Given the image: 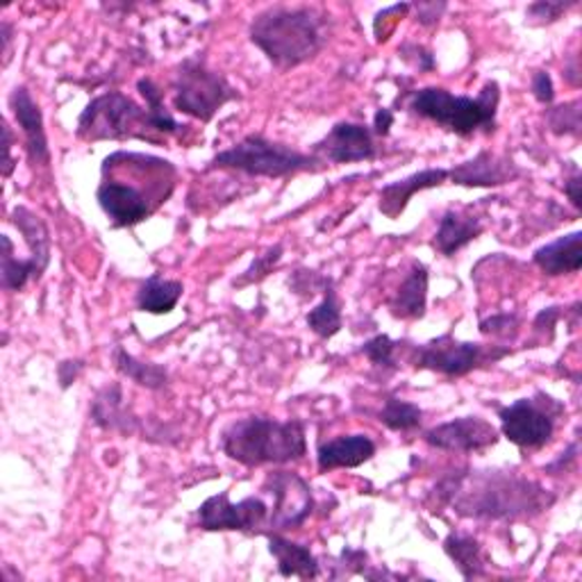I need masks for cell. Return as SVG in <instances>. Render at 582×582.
Listing matches in <instances>:
<instances>
[{"instance_id": "obj_41", "label": "cell", "mask_w": 582, "mask_h": 582, "mask_svg": "<svg viewBox=\"0 0 582 582\" xmlns=\"http://www.w3.org/2000/svg\"><path fill=\"white\" fill-rule=\"evenodd\" d=\"M392 126H394V112L392 110L383 107L376 112V116H373V133H376L378 137H387Z\"/></svg>"}, {"instance_id": "obj_31", "label": "cell", "mask_w": 582, "mask_h": 582, "mask_svg": "<svg viewBox=\"0 0 582 582\" xmlns=\"http://www.w3.org/2000/svg\"><path fill=\"white\" fill-rule=\"evenodd\" d=\"M422 419H424L422 407L407 403V401H401V398H387L381 412V422L389 430H401V433L419 428Z\"/></svg>"}, {"instance_id": "obj_15", "label": "cell", "mask_w": 582, "mask_h": 582, "mask_svg": "<svg viewBox=\"0 0 582 582\" xmlns=\"http://www.w3.org/2000/svg\"><path fill=\"white\" fill-rule=\"evenodd\" d=\"M519 176V166L510 157L489 150H480L476 157L448 169V180L460 187H501Z\"/></svg>"}, {"instance_id": "obj_25", "label": "cell", "mask_w": 582, "mask_h": 582, "mask_svg": "<svg viewBox=\"0 0 582 582\" xmlns=\"http://www.w3.org/2000/svg\"><path fill=\"white\" fill-rule=\"evenodd\" d=\"M183 282L166 280L159 273H153L137 291V308L148 314H169L183 299Z\"/></svg>"}, {"instance_id": "obj_6", "label": "cell", "mask_w": 582, "mask_h": 582, "mask_svg": "<svg viewBox=\"0 0 582 582\" xmlns=\"http://www.w3.org/2000/svg\"><path fill=\"white\" fill-rule=\"evenodd\" d=\"M146 131H155L148 107L137 105L121 92L94 98L77 118V137L85 142L150 139Z\"/></svg>"}, {"instance_id": "obj_17", "label": "cell", "mask_w": 582, "mask_h": 582, "mask_svg": "<svg viewBox=\"0 0 582 582\" xmlns=\"http://www.w3.org/2000/svg\"><path fill=\"white\" fill-rule=\"evenodd\" d=\"M376 455V444L366 435H344L335 437L319 446L316 450V463L319 471H332V469H355L371 457Z\"/></svg>"}, {"instance_id": "obj_11", "label": "cell", "mask_w": 582, "mask_h": 582, "mask_svg": "<svg viewBox=\"0 0 582 582\" xmlns=\"http://www.w3.org/2000/svg\"><path fill=\"white\" fill-rule=\"evenodd\" d=\"M271 508L260 496L243 498L241 503H232L228 491L210 496L198 508V526L207 532L239 530V532H264L269 528Z\"/></svg>"}, {"instance_id": "obj_4", "label": "cell", "mask_w": 582, "mask_h": 582, "mask_svg": "<svg viewBox=\"0 0 582 582\" xmlns=\"http://www.w3.org/2000/svg\"><path fill=\"white\" fill-rule=\"evenodd\" d=\"M501 103V87L496 80L485 82L478 98L469 96H453L448 90L441 87H424L412 94L409 110L424 118L435 121L437 126L469 137L478 128L491 133L496 128V112Z\"/></svg>"}, {"instance_id": "obj_43", "label": "cell", "mask_w": 582, "mask_h": 582, "mask_svg": "<svg viewBox=\"0 0 582 582\" xmlns=\"http://www.w3.org/2000/svg\"><path fill=\"white\" fill-rule=\"evenodd\" d=\"M405 46H407V51H412L414 55H417L412 62L417 64L422 71H433L435 69V60H433V53L428 49L417 46V44H405Z\"/></svg>"}, {"instance_id": "obj_19", "label": "cell", "mask_w": 582, "mask_h": 582, "mask_svg": "<svg viewBox=\"0 0 582 582\" xmlns=\"http://www.w3.org/2000/svg\"><path fill=\"white\" fill-rule=\"evenodd\" d=\"M92 422L107 433L133 435L139 426L135 414L123 403V387L112 383L103 387L92 403Z\"/></svg>"}, {"instance_id": "obj_8", "label": "cell", "mask_w": 582, "mask_h": 582, "mask_svg": "<svg viewBox=\"0 0 582 582\" xmlns=\"http://www.w3.org/2000/svg\"><path fill=\"white\" fill-rule=\"evenodd\" d=\"M562 412L564 407L555 398L537 392L534 398H519L498 409V419H501V430L508 441L534 450L553 439L555 422Z\"/></svg>"}, {"instance_id": "obj_44", "label": "cell", "mask_w": 582, "mask_h": 582, "mask_svg": "<svg viewBox=\"0 0 582 582\" xmlns=\"http://www.w3.org/2000/svg\"><path fill=\"white\" fill-rule=\"evenodd\" d=\"M3 135H6V144H3V150H6V162H3V176L10 178L12 172H14V159H12V131H10V123H6L3 126Z\"/></svg>"}, {"instance_id": "obj_33", "label": "cell", "mask_w": 582, "mask_h": 582, "mask_svg": "<svg viewBox=\"0 0 582 582\" xmlns=\"http://www.w3.org/2000/svg\"><path fill=\"white\" fill-rule=\"evenodd\" d=\"M282 251H284L282 243H276V246H271L269 251H267V253H262V256H258V258L253 260V264L248 267V269L243 271V276H241L239 280H235L232 284L241 289V287L256 284V282L264 280V278H267V276L273 271V267L280 262V258H282Z\"/></svg>"}, {"instance_id": "obj_39", "label": "cell", "mask_w": 582, "mask_h": 582, "mask_svg": "<svg viewBox=\"0 0 582 582\" xmlns=\"http://www.w3.org/2000/svg\"><path fill=\"white\" fill-rule=\"evenodd\" d=\"M82 368H85V362L82 360H64L58 364V381L62 389H69L77 378Z\"/></svg>"}, {"instance_id": "obj_29", "label": "cell", "mask_w": 582, "mask_h": 582, "mask_svg": "<svg viewBox=\"0 0 582 582\" xmlns=\"http://www.w3.org/2000/svg\"><path fill=\"white\" fill-rule=\"evenodd\" d=\"M3 289L8 291H21L28 280H39L41 273L32 264V260H17L14 258V246L8 235H3Z\"/></svg>"}, {"instance_id": "obj_12", "label": "cell", "mask_w": 582, "mask_h": 582, "mask_svg": "<svg viewBox=\"0 0 582 582\" xmlns=\"http://www.w3.org/2000/svg\"><path fill=\"white\" fill-rule=\"evenodd\" d=\"M264 493L273 498L269 515V528L273 530H294L308 521L314 508L310 485L291 471H276L267 476Z\"/></svg>"}, {"instance_id": "obj_37", "label": "cell", "mask_w": 582, "mask_h": 582, "mask_svg": "<svg viewBox=\"0 0 582 582\" xmlns=\"http://www.w3.org/2000/svg\"><path fill=\"white\" fill-rule=\"evenodd\" d=\"M562 319V308H547L539 312L532 321V330H534V335L542 337L544 342H553L555 340V325L558 321Z\"/></svg>"}, {"instance_id": "obj_1", "label": "cell", "mask_w": 582, "mask_h": 582, "mask_svg": "<svg viewBox=\"0 0 582 582\" xmlns=\"http://www.w3.org/2000/svg\"><path fill=\"white\" fill-rule=\"evenodd\" d=\"M253 44L282 71L305 64L325 46V17L310 8H269L251 23Z\"/></svg>"}, {"instance_id": "obj_22", "label": "cell", "mask_w": 582, "mask_h": 582, "mask_svg": "<svg viewBox=\"0 0 582 582\" xmlns=\"http://www.w3.org/2000/svg\"><path fill=\"white\" fill-rule=\"evenodd\" d=\"M482 230L485 226L480 224V219L463 215L457 210H448L439 221V230L435 235V248L444 258H453L460 248L478 239Z\"/></svg>"}, {"instance_id": "obj_23", "label": "cell", "mask_w": 582, "mask_h": 582, "mask_svg": "<svg viewBox=\"0 0 582 582\" xmlns=\"http://www.w3.org/2000/svg\"><path fill=\"white\" fill-rule=\"evenodd\" d=\"M267 537H269V551L278 560L280 575L301 578V580H310L319 575V562L308 547L289 542V539L271 532H267Z\"/></svg>"}, {"instance_id": "obj_24", "label": "cell", "mask_w": 582, "mask_h": 582, "mask_svg": "<svg viewBox=\"0 0 582 582\" xmlns=\"http://www.w3.org/2000/svg\"><path fill=\"white\" fill-rule=\"evenodd\" d=\"M12 221L19 228V232L23 235L28 248H30V260L34 262V267L44 273L49 262H51V235L46 224L41 221L34 212H30L28 207L19 205L14 207L12 212Z\"/></svg>"}, {"instance_id": "obj_27", "label": "cell", "mask_w": 582, "mask_h": 582, "mask_svg": "<svg viewBox=\"0 0 582 582\" xmlns=\"http://www.w3.org/2000/svg\"><path fill=\"white\" fill-rule=\"evenodd\" d=\"M308 325L314 335H319L323 340L335 337L337 332L342 330V305H340L337 291H335V284H332V280H325L323 301L314 310H310Z\"/></svg>"}, {"instance_id": "obj_9", "label": "cell", "mask_w": 582, "mask_h": 582, "mask_svg": "<svg viewBox=\"0 0 582 582\" xmlns=\"http://www.w3.org/2000/svg\"><path fill=\"white\" fill-rule=\"evenodd\" d=\"M510 355V349L485 346L474 342H457L450 332L446 335L417 346L412 351V364L417 368H430L450 378H460L482 364H493Z\"/></svg>"}, {"instance_id": "obj_16", "label": "cell", "mask_w": 582, "mask_h": 582, "mask_svg": "<svg viewBox=\"0 0 582 582\" xmlns=\"http://www.w3.org/2000/svg\"><path fill=\"white\" fill-rule=\"evenodd\" d=\"M10 107L12 114L19 123V128L23 131L25 137V150L30 162L37 166H46L51 162V150H49V139L44 131V114H41L39 105L30 96L28 87H17L10 96Z\"/></svg>"}, {"instance_id": "obj_42", "label": "cell", "mask_w": 582, "mask_h": 582, "mask_svg": "<svg viewBox=\"0 0 582 582\" xmlns=\"http://www.w3.org/2000/svg\"><path fill=\"white\" fill-rule=\"evenodd\" d=\"M580 187H582V178H580V174H578V169H575L573 176L564 183V194L569 196V200H571V205L575 207V210H580V207H582V194H580Z\"/></svg>"}, {"instance_id": "obj_40", "label": "cell", "mask_w": 582, "mask_h": 582, "mask_svg": "<svg viewBox=\"0 0 582 582\" xmlns=\"http://www.w3.org/2000/svg\"><path fill=\"white\" fill-rule=\"evenodd\" d=\"M412 8L417 10L422 25H435L441 19V14H444L446 3H417V6H412Z\"/></svg>"}, {"instance_id": "obj_13", "label": "cell", "mask_w": 582, "mask_h": 582, "mask_svg": "<svg viewBox=\"0 0 582 582\" xmlns=\"http://www.w3.org/2000/svg\"><path fill=\"white\" fill-rule=\"evenodd\" d=\"M426 444L453 453H480L498 441V430L480 417H460L424 433Z\"/></svg>"}, {"instance_id": "obj_38", "label": "cell", "mask_w": 582, "mask_h": 582, "mask_svg": "<svg viewBox=\"0 0 582 582\" xmlns=\"http://www.w3.org/2000/svg\"><path fill=\"white\" fill-rule=\"evenodd\" d=\"M532 96L542 103L551 105L555 98V87H553V77L547 71H534L532 73Z\"/></svg>"}, {"instance_id": "obj_5", "label": "cell", "mask_w": 582, "mask_h": 582, "mask_svg": "<svg viewBox=\"0 0 582 582\" xmlns=\"http://www.w3.org/2000/svg\"><path fill=\"white\" fill-rule=\"evenodd\" d=\"M321 164L316 155L299 153L260 135H248L232 148L215 155L210 169H235L260 178H287L301 172H319Z\"/></svg>"}, {"instance_id": "obj_30", "label": "cell", "mask_w": 582, "mask_h": 582, "mask_svg": "<svg viewBox=\"0 0 582 582\" xmlns=\"http://www.w3.org/2000/svg\"><path fill=\"white\" fill-rule=\"evenodd\" d=\"M137 90L139 94L146 98V107L150 112V121H153V128L155 133H164V135H172L176 133L180 126L178 121L172 116V112L164 107V96L162 92L157 90L155 82L150 77H142L137 82Z\"/></svg>"}, {"instance_id": "obj_45", "label": "cell", "mask_w": 582, "mask_h": 582, "mask_svg": "<svg viewBox=\"0 0 582 582\" xmlns=\"http://www.w3.org/2000/svg\"><path fill=\"white\" fill-rule=\"evenodd\" d=\"M0 37H3V55H6V66H8L10 58H12V39H14L12 23H8V21L0 23Z\"/></svg>"}, {"instance_id": "obj_10", "label": "cell", "mask_w": 582, "mask_h": 582, "mask_svg": "<svg viewBox=\"0 0 582 582\" xmlns=\"http://www.w3.org/2000/svg\"><path fill=\"white\" fill-rule=\"evenodd\" d=\"M114 159L118 162L116 155H114ZM96 198H98L101 210L112 221V228H133L142 221H146L162 205L153 196L144 194L137 185H133V178L131 180L123 178L118 172L110 169V166H105V164H103V183L98 187Z\"/></svg>"}, {"instance_id": "obj_34", "label": "cell", "mask_w": 582, "mask_h": 582, "mask_svg": "<svg viewBox=\"0 0 582 582\" xmlns=\"http://www.w3.org/2000/svg\"><path fill=\"white\" fill-rule=\"evenodd\" d=\"M573 6L575 0H569V3H564V0H539V3H532L526 10V17L530 25H551Z\"/></svg>"}, {"instance_id": "obj_2", "label": "cell", "mask_w": 582, "mask_h": 582, "mask_svg": "<svg viewBox=\"0 0 582 582\" xmlns=\"http://www.w3.org/2000/svg\"><path fill=\"white\" fill-rule=\"evenodd\" d=\"M463 517L519 519L542 515L555 503V496L526 478L487 471L474 478V489H457L450 501Z\"/></svg>"}, {"instance_id": "obj_18", "label": "cell", "mask_w": 582, "mask_h": 582, "mask_svg": "<svg viewBox=\"0 0 582 582\" xmlns=\"http://www.w3.org/2000/svg\"><path fill=\"white\" fill-rule=\"evenodd\" d=\"M448 180V169H424L419 174H414L405 180H398V183H389L381 189L378 198V207L381 212L396 221L403 212L405 207L409 202V198L417 194V191H424V189H435V187H441L444 183Z\"/></svg>"}, {"instance_id": "obj_36", "label": "cell", "mask_w": 582, "mask_h": 582, "mask_svg": "<svg viewBox=\"0 0 582 582\" xmlns=\"http://www.w3.org/2000/svg\"><path fill=\"white\" fill-rule=\"evenodd\" d=\"M396 342L387 335H378L368 340L364 346H362V355H366L373 364L376 366H396L394 364V353H396Z\"/></svg>"}, {"instance_id": "obj_28", "label": "cell", "mask_w": 582, "mask_h": 582, "mask_svg": "<svg viewBox=\"0 0 582 582\" xmlns=\"http://www.w3.org/2000/svg\"><path fill=\"white\" fill-rule=\"evenodd\" d=\"M444 551L455 562V567H457V571L463 573V578L471 580V578L482 575V569H485L482 551H480V544L476 542L474 537L453 532L444 539Z\"/></svg>"}, {"instance_id": "obj_35", "label": "cell", "mask_w": 582, "mask_h": 582, "mask_svg": "<svg viewBox=\"0 0 582 582\" xmlns=\"http://www.w3.org/2000/svg\"><path fill=\"white\" fill-rule=\"evenodd\" d=\"M521 328V319L517 314H493L480 321V332L487 337H506L515 340Z\"/></svg>"}, {"instance_id": "obj_14", "label": "cell", "mask_w": 582, "mask_h": 582, "mask_svg": "<svg viewBox=\"0 0 582 582\" xmlns=\"http://www.w3.org/2000/svg\"><path fill=\"white\" fill-rule=\"evenodd\" d=\"M312 155L332 164L364 162L376 157V144H373V135L366 126L342 121L325 135V139L314 144Z\"/></svg>"}, {"instance_id": "obj_21", "label": "cell", "mask_w": 582, "mask_h": 582, "mask_svg": "<svg viewBox=\"0 0 582 582\" xmlns=\"http://www.w3.org/2000/svg\"><path fill=\"white\" fill-rule=\"evenodd\" d=\"M532 262L547 276L578 273L582 267V232H569L542 248H537Z\"/></svg>"}, {"instance_id": "obj_7", "label": "cell", "mask_w": 582, "mask_h": 582, "mask_svg": "<svg viewBox=\"0 0 582 582\" xmlns=\"http://www.w3.org/2000/svg\"><path fill=\"white\" fill-rule=\"evenodd\" d=\"M176 110L202 123L212 121L215 114L230 101L239 98L230 82L205 66L200 58H189L180 64L174 80Z\"/></svg>"}, {"instance_id": "obj_26", "label": "cell", "mask_w": 582, "mask_h": 582, "mask_svg": "<svg viewBox=\"0 0 582 582\" xmlns=\"http://www.w3.org/2000/svg\"><path fill=\"white\" fill-rule=\"evenodd\" d=\"M112 360H114V366L121 376H126L128 381L137 383L139 387L162 389V387H166V383H169V371H166L164 366L153 364V362H142L135 355H131L126 349L116 346L112 351Z\"/></svg>"}, {"instance_id": "obj_32", "label": "cell", "mask_w": 582, "mask_h": 582, "mask_svg": "<svg viewBox=\"0 0 582 582\" xmlns=\"http://www.w3.org/2000/svg\"><path fill=\"white\" fill-rule=\"evenodd\" d=\"M547 118H549V128L555 135L578 137L580 135V101H571V103L549 110Z\"/></svg>"}, {"instance_id": "obj_3", "label": "cell", "mask_w": 582, "mask_h": 582, "mask_svg": "<svg viewBox=\"0 0 582 582\" xmlns=\"http://www.w3.org/2000/svg\"><path fill=\"white\" fill-rule=\"evenodd\" d=\"M221 448L243 467L297 463L308 453L305 426L301 422L246 417L224 430Z\"/></svg>"}, {"instance_id": "obj_20", "label": "cell", "mask_w": 582, "mask_h": 582, "mask_svg": "<svg viewBox=\"0 0 582 582\" xmlns=\"http://www.w3.org/2000/svg\"><path fill=\"white\" fill-rule=\"evenodd\" d=\"M426 305H428V267L422 262H414L394 299H389L387 308L396 319L414 321V319H424Z\"/></svg>"}]
</instances>
